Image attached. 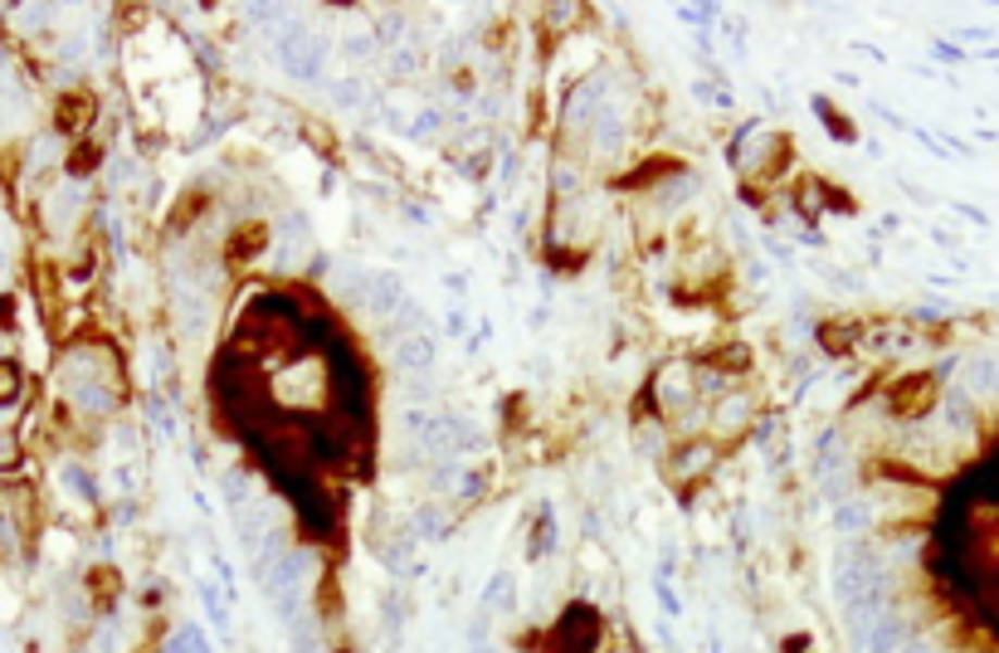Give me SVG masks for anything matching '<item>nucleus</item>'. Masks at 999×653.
Listing matches in <instances>:
<instances>
[{
	"instance_id": "nucleus-1",
	"label": "nucleus",
	"mask_w": 999,
	"mask_h": 653,
	"mask_svg": "<svg viewBox=\"0 0 999 653\" xmlns=\"http://www.w3.org/2000/svg\"><path fill=\"white\" fill-rule=\"evenodd\" d=\"M59 386L88 415H108L113 410V380L103 371V356H93V351H68L64 366H59Z\"/></svg>"
},
{
	"instance_id": "nucleus-2",
	"label": "nucleus",
	"mask_w": 999,
	"mask_h": 653,
	"mask_svg": "<svg viewBox=\"0 0 999 653\" xmlns=\"http://www.w3.org/2000/svg\"><path fill=\"white\" fill-rule=\"evenodd\" d=\"M312 570H317V561H312V551H284V556L274 561V570L264 576V590H269V600H274V610L288 619H298L302 615V605H308V580H312Z\"/></svg>"
},
{
	"instance_id": "nucleus-3",
	"label": "nucleus",
	"mask_w": 999,
	"mask_h": 653,
	"mask_svg": "<svg viewBox=\"0 0 999 653\" xmlns=\"http://www.w3.org/2000/svg\"><path fill=\"white\" fill-rule=\"evenodd\" d=\"M883 590H887V570L873 551L849 547L834 561V595H839V605H853L863 595H883Z\"/></svg>"
},
{
	"instance_id": "nucleus-4",
	"label": "nucleus",
	"mask_w": 999,
	"mask_h": 653,
	"mask_svg": "<svg viewBox=\"0 0 999 653\" xmlns=\"http://www.w3.org/2000/svg\"><path fill=\"white\" fill-rule=\"evenodd\" d=\"M653 395H659L663 415H688L692 400L702 395V390H698V371H692L688 361H669V366L653 376Z\"/></svg>"
},
{
	"instance_id": "nucleus-5",
	"label": "nucleus",
	"mask_w": 999,
	"mask_h": 653,
	"mask_svg": "<svg viewBox=\"0 0 999 653\" xmlns=\"http://www.w3.org/2000/svg\"><path fill=\"white\" fill-rule=\"evenodd\" d=\"M278 59L288 64V74H298V78H312L322 68V39H312L302 25H292L278 35Z\"/></svg>"
},
{
	"instance_id": "nucleus-6",
	"label": "nucleus",
	"mask_w": 999,
	"mask_h": 653,
	"mask_svg": "<svg viewBox=\"0 0 999 653\" xmlns=\"http://www.w3.org/2000/svg\"><path fill=\"white\" fill-rule=\"evenodd\" d=\"M902 644H912V639H907V625L897 615H883L877 625H867L863 635L849 639L853 653H902Z\"/></svg>"
},
{
	"instance_id": "nucleus-7",
	"label": "nucleus",
	"mask_w": 999,
	"mask_h": 653,
	"mask_svg": "<svg viewBox=\"0 0 999 653\" xmlns=\"http://www.w3.org/2000/svg\"><path fill=\"white\" fill-rule=\"evenodd\" d=\"M308 380H312V386H322V371L312 366V361H298L288 376L274 380V395L284 400V405H312V400H317V390H308Z\"/></svg>"
},
{
	"instance_id": "nucleus-8",
	"label": "nucleus",
	"mask_w": 999,
	"mask_h": 653,
	"mask_svg": "<svg viewBox=\"0 0 999 653\" xmlns=\"http://www.w3.org/2000/svg\"><path fill=\"white\" fill-rule=\"evenodd\" d=\"M434 366V337L429 331H415V337L396 341V371L400 376H429Z\"/></svg>"
},
{
	"instance_id": "nucleus-9",
	"label": "nucleus",
	"mask_w": 999,
	"mask_h": 653,
	"mask_svg": "<svg viewBox=\"0 0 999 653\" xmlns=\"http://www.w3.org/2000/svg\"><path fill=\"white\" fill-rule=\"evenodd\" d=\"M751 415H756V400H751V395H741V390H726V395L716 400V410H712L716 429H726V435L746 429V425H751Z\"/></svg>"
},
{
	"instance_id": "nucleus-10",
	"label": "nucleus",
	"mask_w": 999,
	"mask_h": 653,
	"mask_svg": "<svg viewBox=\"0 0 999 653\" xmlns=\"http://www.w3.org/2000/svg\"><path fill=\"white\" fill-rule=\"evenodd\" d=\"M712 459H716L712 444H702V439H698V444H683L678 459L669 464V478H673V484H692L698 474H708V468H712Z\"/></svg>"
},
{
	"instance_id": "nucleus-11",
	"label": "nucleus",
	"mask_w": 999,
	"mask_h": 653,
	"mask_svg": "<svg viewBox=\"0 0 999 653\" xmlns=\"http://www.w3.org/2000/svg\"><path fill=\"white\" fill-rule=\"evenodd\" d=\"M961 390L965 395H990V390H999V356H971L965 361Z\"/></svg>"
},
{
	"instance_id": "nucleus-12",
	"label": "nucleus",
	"mask_w": 999,
	"mask_h": 653,
	"mask_svg": "<svg viewBox=\"0 0 999 653\" xmlns=\"http://www.w3.org/2000/svg\"><path fill=\"white\" fill-rule=\"evenodd\" d=\"M405 303V298H400V284H396V274H371V298H366V307L371 313H396V307Z\"/></svg>"
},
{
	"instance_id": "nucleus-13",
	"label": "nucleus",
	"mask_w": 999,
	"mask_h": 653,
	"mask_svg": "<svg viewBox=\"0 0 999 653\" xmlns=\"http://www.w3.org/2000/svg\"><path fill=\"white\" fill-rule=\"evenodd\" d=\"M308 254V239H302V219L292 215V219H284V225H278V268H292V259H302Z\"/></svg>"
},
{
	"instance_id": "nucleus-14",
	"label": "nucleus",
	"mask_w": 999,
	"mask_h": 653,
	"mask_svg": "<svg viewBox=\"0 0 999 653\" xmlns=\"http://www.w3.org/2000/svg\"><path fill=\"white\" fill-rule=\"evenodd\" d=\"M941 425L951 429V435H965V429H971V400H965V390H951V395H946Z\"/></svg>"
},
{
	"instance_id": "nucleus-15",
	"label": "nucleus",
	"mask_w": 999,
	"mask_h": 653,
	"mask_svg": "<svg viewBox=\"0 0 999 653\" xmlns=\"http://www.w3.org/2000/svg\"><path fill=\"white\" fill-rule=\"evenodd\" d=\"M415 327H420V307L405 298V303L386 317V331H390V341H405V337H415Z\"/></svg>"
},
{
	"instance_id": "nucleus-16",
	"label": "nucleus",
	"mask_w": 999,
	"mask_h": 653,
	"mask_svg": "<svg viewBox=\"0 0 999 653\" xmlns=\"http://www.w3.org/2000/svg\"><path fill=\"white\" fill-rule=\"evenodd\" d=\"M166 653H210V644H205V635H200L196 625H180L176 635H171Z\"/></svg>"
},
{
	"instance_id": "nucleus-17",
	"label": "nucleus",
	"mask_w": 999,
	"mask_h": 653,
	"mask_svg": "<svg viewBox=\"0 0 999 653\" xmlns=\"http://www.w3.org/2000/svg\"><path fill=\"white\" fill-rule=\"evenodd\" d=\"M867 522H873L867 502H849V507H839V531H844V537H853V531H867Z\"/></svg>"
},
{
	"instance_id": "nucleus-18",
	"label": "nucleus",
	"mask_w": 999,
	"mask_h": 653,
	"mask_svg": "<svg viewBox=\"0 0 999 653\" xmlns=\"http://www.w3.org/2000/svg\"><path fill=\"white\" fill-rule=\"evenodd\" d=\"M415 531H420V537H429V531H444V517H439L434 507H425V512L415 517Z\"/></svg>"
},
{
	"instance_id": "nucleus-19",
	"label": "nucleus",
	"mask_w": 999,
	"mask_h": 653,
	"mask_svg": "<svg viewBox=\"0 0 999 653\" xmlns=\"http://www.w3.org/2000/svg\"><path fill=\"white\" fill-rule=\"evenodd\" d=\"M639 449H644V454H659V449H663V429H644Z\"/></svg>"
},
{
	"instance_id": "nucleus-20",
	"label": "nucleus",
	"mask_w": 999,
	"mask_h": 653,
	"mask_svg": "<svg viewBox=\"0 0 999 653\" xmlns=\"http://www.w3.org/2000/svg\"><path fill=\"white\" fill-rule=\"evenodd\" d=\"M902 653H941L936 644H922V639H912V644H902Z\"/></svg>"
},
{
	"instance_id": "nucleus-21",
	"label": "nucleus",
	"mask_w": 999,
	"mask_h": 653,
	"mask_svg": "<svg viewBox=\"0 0 999 653\" xmlns=\"http://www.w3.org/2000/svg\"><path fill=\"white\" fill-rule=\"evenodd\" d=\"M473 653H492V649H473Z\"/></svg>"
}]
</instances>
